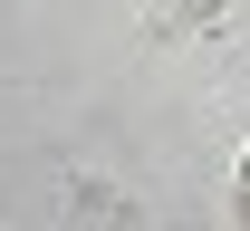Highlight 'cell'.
I'll use <instances>...</instances> for the list:
<instances>
[{
	"instance_id": "cell-1",
	"label": "cell",
	"mask_w": 250,
	"mask_h": 231,
	"mask_svg": "<svg viewBox=\"0 0 250 231\" xmlns=\"http://www.w3.org/2000/svg\"><path fill=\"white\" fill-rule=\"evenodd\" d=\"M202 20H221V0H164L154 29H202Z\"/></svg>"
},
{
	"instance_id": "cell-2",
	"label": "cell",
	"mask_w": 250,
	"mask_h": 231,
	"mask_svg": "<svg viewBox=\"0 0 250 231\" xmlns=\"http://www.w3.org/2000/svg\"><path fill=\"white\" fill-rule=\"evenodd\" d=\"M241 193H250V154H241Z\"/></svg>"
}]
</instances>
